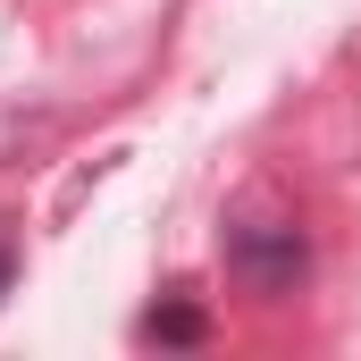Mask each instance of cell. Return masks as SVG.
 Segmentation results:
<instances>
[{
  "label": "cell",
  "instance_id": "cell-3",
  "mask_svg": "<svg viewBox=\"0 0 361 361\" xmlns=\"http://www.w3.org/2000/svg\"><path fill=\"white\" fill-rule=\"evenodd\" d=\"M8 286H17V235L0 227V302H8Z\"/></svg>",
  "mask_w": 361,
  "mask_h": 361
},
{
  "label": "cell",
  "instance_id": "cell-2",
  "mask_svg": "<svg viewBox=\"0 0 361 361\" xmlns=\"http://www.w3.org/2000/svg\"><path fill=\"white\" fill-rule=\"evenodd\" d=\"M143 345H202L210 336V319H202V302L193 294H160L152 311H143V328H135Z\"/></svg>",
  "mask_w": 361,
  "mask_h": 361
},
{
  "label": "cell",
  "instance_id": "cell-1",
  "mask_svg": "<svg viewBox=\"0 0 361 361\" xmlns=\"http://www.w3.org/2000/svg\"><path fill=\"white\" fill-rule=\"evenodd\" d=\"M219 261H227V277H235L252 302H286V294H302V277H311V235H302L286 210H235L227 235H219Z\"/></svg>",
  "mask_w": 361,
  "mask_h": 361
}]
</instances>
